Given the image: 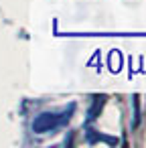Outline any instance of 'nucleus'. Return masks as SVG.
Masks as SVG:
<instances>
[{"label": "nucleus", "instance_id": "obj_1", "mask_svg": "<svg viewBox=\"0 0 146 148\" xmlns=\"http://www.w3.org/2000/svg\"><path fill=\"white\" fill-rule=\"evenodd\" d=\"M73 112H75V106H73V103H71L69 108L59 110V112H43V114H39V116L33 120V132H37V134L55 132V130L63 128V126L71 120Z\"/></svg>", "mask_w": 146, "mask_h": 148}]
</instances>
